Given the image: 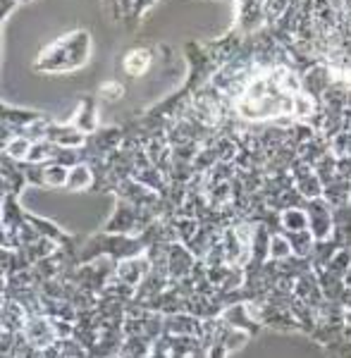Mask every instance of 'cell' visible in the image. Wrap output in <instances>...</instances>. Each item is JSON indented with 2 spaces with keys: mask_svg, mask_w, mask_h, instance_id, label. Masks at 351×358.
I'll return each instance as SVG.
<instances>
[{
  "mask_svg": "<svg viewBox=\"0 0 351 358\" xmlns=\"http://www.w3.org/2000/svg\"><path fill=\"white\" fill-rule=\"evenodd\" d=\"M101 94L106 96V98H110V101H115V98H117V96H122V89H120V86L115 84V82H110V84L103 86Z\"/></svg>",
  "mask_w": 351,
  "mask_h": 358,
  "instance_id": "6",
  "label": "cell"
},
{
  "mask_svg": "<svg viewBox=\"0 0 351 358\" xmlns=\"http://www.w3.org/2000/svg\"><path fill=\"white\" fill-rule=\"evenodd\" d=\"M148 273H151V261H148V258H143V256L124 258V263L117 268L120 282H124L127 287H136L141 280H146Z\"/></svg>",
  "mask_w": 351,
  "mask_h": 358,
  "instance_id": "1",
  "label": "cell"
},
{
  "mask_svg": "<svg viewBox=\"0 0 351 358\" xmlns=\"http://www.w3.org/2000/svg\"><path fill=\"white\" fill-rule=\"evenodd\" d=\"M282 222H285V227H289L292 232L294 229H306V217H303L301 210H296V208H289V210L285 213V217H282Z\"/></svg>",
  "mask_w": 351,
  "mask_h": 358,
  "instance_id": "4",
  "label": "cell"
},
{
  "mask_svg": "<svg viewBox=\"0 0 351 358\" xmlns=\"http://www.w3.org/2000/svg\"><path fill=\"white\" fill-rule=\"evenodd\" d=\"M86 108L82 106V110H79V115H82V117H86ZM86 129H94V106H91V110H89V124H86Z\"/></svg>",
  "mask_w": 351,
  "mask_h": 358,
  "instance_id": "7",
  "label": "cell"
},
{
  "mask_svg": "<svg viewBox=\"0 0 351 358\" xmlns=\"http://www.w3.org/2000/svg\"><path fill=\"white\" fill-rule=\"evenodd\" d=\"M89 170L86 167H77V170L72 172V177H70V182H67V187L70 189H84V187H89Z\"/></svg>",
  "mask_w": 351,
  "mask_h": 358,
  "instance_id": "5",
  "label": "cell"
},
{
  "mask_svg": "<svg viewBox=\"0 0 351 358\" xmlns=\"http://www.w3.org/2000/svg\"><path fill=\"white\" fill-rule=\"evenodd\" d=\"M192 268H194L192 253L182 246H172L170 256H168V273L175 277V280H180V277H187Z\"/></svg>",
  "mask_w": 351,
  "mask_h": 358,
  "instance_id": "2",
  "label": "cell"
},
{
  "mask_svg": "<svg viewBox=\"0 0 351 358\" xmlns=\"http://www.w3.org/2000/svg\"><path fill=\"white\" fill-rule=\"evenodd\" d=\"M148 65H151V53L143 50V48L129 50L124 57V69H127V74H131V77H139V74H143L148 69Z\"/></svg>",
  "mask_w": 351,
  "mask_h": 358,
  "instance_id": "3",
  "label": "cell"
}]
</instances>
